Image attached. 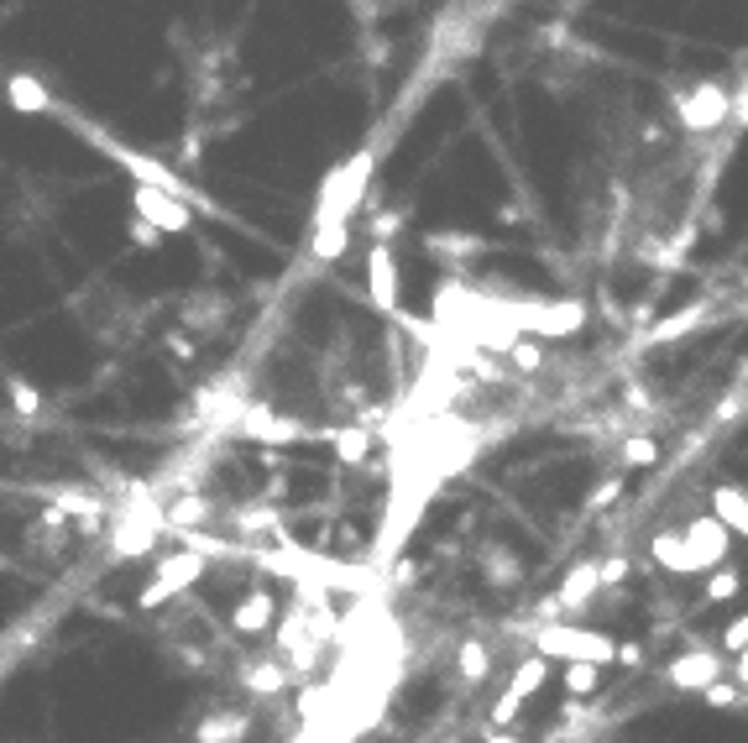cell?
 <instances>
[{
    "mask_svg": "<svg viewBox=\"0 0 748 743\" xmlns=\"http://www.w3.org/2000/svg\"><path fill=\"white\" fill-rule=\"evenodd\" d=\"M550 681V660L545 654H529V660H518L513 665V681H507V692L492 701V728H513L518 712H524V701L539 696V686Z\"/></svg>",
    "mask_w": 748,
    "mask_h": 743,
    "instance_id": "5",
    "label": "cell"
},
{
    "mask_svg": "<svg viewBox=\"0 0 748 743\" xmlns=\"http://www.w3.org/2000/svg\"><path fill=\"white\" fill-rule=\"evenodd\" d=\"M603 587V576H597V560H581V566H571L565 571V581H560V592L550 607H586V597Z\"/></svg>",
    "mask_w": 748,
    "mask_h": 743,
    "instance_id": "15",
    "label": "cell"
},
{
    "mask_svg": "<svg viewBox=\"0 0 748 743\" xmlns=\"http://www.w3.org/2000/svg\"><path fill=\"white\" fill-rule=\"evenodd\" d=\"M686 545H691V555H697L701 576H706L712 566H723L727 555H733V529H727L717 513H701V519L686 524Z\"/></svg>",
    "mask_w": 748,
    "mask_h": 743,
    "instance_id": "9",
    "label": "cell"
},
{
    "mask_svg": "<svg viewBox=\"0 0 748 743\" xmlns=\"http://www.w3.org/2000/svg\"><path fill=\"white\" fill-rule=\"evenodd\" d=\"M639 660H644L639 645H618V654H612V665H639Z\"/></svg>",
    "mask_w": 748,
    "mask_h": 743,
    "instance_id": "35",
    "label": "cell"
},
{
    "mask_svg": "<svg viewBox=\"0 0 748 743\" xmlns=\"http://www.w3.org/2000/svg\"><path fill=\"white\" fill-rule=\"evenodd\" d=\"M456 665L466 681H487V675H492V649L477 645V639H466V645L456 649Z\"/></svg>",
    "mask_w": 748,
    "mask_h": 743,
    "instance_id": "22",
    "label": "cell"
},
{
    "mask_svg": "<svg viewBox=\"0 0 748 743\" xmlns=\"http://www.w3.org/2000/svg\"><path fill=\"white\" fill-rule=\"evenodd\" d=\"M5 398H11V408H16V419H26V425L43 414V393L26 383V378H5Z\"/></svg>",
    "mask_w": 748,
    "mask_h": 743,
    "instance_id": "21",
    "label": "cell"
},
{
    "mask_svg": "<svg viewBox=\"0 0 748 743\" xmlns=\"http://www.w3.org/2000/svg\"><path fill=\"white\" fill-rule=\"evenodd\" d=\"M366 293H372V304L383 314H398L404 283H398V252H393V241H372V252H366Z\"/></svg>",
    "mask_w": 748,
    "mask_h": 743,
    "instance_id": "8",
    "label": "cell"
},
{
    "mask_svg": "<svg viewBox=\"0 0 748 743\" xmlns=\"http://www.w3.org/2000/svg\"><path fill=\"white\" fill-rule=\"evenodd\" d=\"M650 555H654V566H659V571H670V576H701L697 555H691V545H686V529H659V534L650 539Z\"/></svg>",
    "mask_w": 748,
    "mask_h": 743,
    "instance_id": "14",
    "label": "cell"
},
{
    "mask_svg": "<svg viewBox=\"0 0 748 743\" xmlns=\"http://www.w3.org/2000/svg\"><path fill=\"white\" fill-rule=\"evenodd\" d=\"M618 492H623V477H607L597 492H592V508H612L618 503Z\"/></svg>",
    "mask_w": 748,
    "mask_h": 743,
    "instance_id": "32",
    "label": "cell"
},
{
    "mask_svg": "<svg viewBox=\"0 0 748 743\" xmlns=\"http://www.w3.org/2000/svg\"><path fill=\"white\" fill-rule=\"evenodd\" d=\"M727 120H733V126H748V84L738 90V95H733V105H727Z\"/></svg>",
    "mask_w": 748,
    "mask_h": 743,
    "instance_id": "33",
    "label": "cell"
},
{
    "mask_svg": "<svg viewBox=\"0 0 748 743\" xmlns=\"http://www.w3.org/2000/svg\"><path fill=\"white\" fill-rule=\"evenodd\" d=\"M706 707H744V686H727V681H712L706 692H701Z\"/></svg>",
    "mask_w": 748,
    "mask_h": 743,
    "instance_id": "27",
    "label": "cell"
},
{
    "mask_svg": "<svg viewBox=\"0 0 748 743\" xmlns=\"http://www.w3.org/2000/svg\"><path fill=\"white\" fill-rule=\"evenodd\" d=\"M534 649L545 660H592V665H612L618 654V639L603 634V628H576V624H539L534 628Z\"/></svg>",
    "mask_w": 748,
    "mask_h": 743,
    "instance_id": "2",
    "label": "cell"
},
{
    "mask_svg": "<svg viewBox=\"0 0 748 743\" xmlns=\"http://www.w3.org/2000/svg\"><path fill=\"white\" fill-rule=\"evenodd\" d=\"M727 671V654L723 649H686V654H676L670 665H665V681L676 686V692H706L712 681H723Z\"/></svg>",
    "mask_w": 748,
    "mask_h": 743,
    "instance_id": "7",
    "label": "cell"
},
{
    "mask_svg": "<svg viewBox=\"0 0 748 743\" xmlns=\"http://www.w3.org/2000/svg\"><path fill=\"white\" fill-rule=\"evenodd\" d=\"M5 105H11L16 116H58V111H63L37 73H5Z\"/></svg>",
    "mask_w": 748,
    "mask_h": 743,
    "instance_id": "11",
    "label": "cell"
},
{
    "mask_svg": "<svg viewBox=\"0 0 748 743\" xmlns=\"http://www.w3.org/2000/svg\"><path fill=\"white\" fill-rule=\"evenodd\" d=\"M487 743H518V733H513V728H492V733H487Z\"/></svg>",
    "mask_w": 748,
    "mask_h": 743,
    "instance_id": "36",
    "label": "cell"
},
{
    "mask_svg": "<svg viewBox=\"0 0 748 743\" xmlns=\"http://www.w3.org/2000/svg\"><path fill=\"white\" fill-rule=\"evenodd\" d=\"M346 246H351V220H325V225H314L309 252L319 257V263H336V257H346Z\"/></svg>",
    "mask_w": 748,
    "mask_h": 743,
    "instance_id": "18",
    "label": "cell"
},
{
    "mask_svg": "<svg viewBox=\"0 0 748 743\" xmlns=\"http://www.w3.org/2000/svg\"><path fill=\"white\" fill-rule=\"evenodd\" d=\"M126 236L137 241V246H142V252H157V241H163V231H157V225H147V220H126Z\"/></svg>",
    "mask_w": 748,
    "mask_h": 743,
    "instance_id": "28",
    "label": "cell"
},
{
    "mask_svg": "<svg viewBox=\"0 0 748 743\" xmlns=\"http://www.w3.org/2000/svg\"><path fill=\"white\" fill-rule=\"evenodd\" d=\"M236 434H246V440H262V445H289V440H304L309 430H304L299 419H283V414H272V408L252 404V408H242Z\"/></svg>",
    "mask_w": 748,
    "mask_h": 743,
    "instance_id": "10",
    "label": "cell"
},
{
    "mask_svg": "<svg viewBox=\"0 0 748 743\" xmlns=\"http://www.w3.org/2000/svg\"><path fill=\"white\" fill-rule=\"evenodd\" d=\"M278 624V602L267 587H252L236 607H231V634H242V639H257V634H272Z\"/></svg>",
    "mask_w": 748,
    "mask_h": 743,
    "instance_id": "12",
    "label": "cell"
},
{
    "mask_svg": "<svg viewBox=\"0 0 748 743\" xmlns=\"http://www.w3.org/2000/svg\"><path fill=\"white\" fill-rule=\"evenodd\" d=\"M242 686L257 696H278L283 686H289V671L283 665H272V660H257V665H246L242 671Z\"/></svg>",
    "mask_w": 748,
    "mask_h": 743,
    "instance_id": "19",
    "label": "cell"
},
{
    "mask_svg": "<svg viewBox=\"0 0 748 743\" xmlns=\"http://www.w3.org/2000/svg\"><path fill=\"white\" fill-rule=\"evenodd\" d=\"M372 147H362L357 158H346L340 163V194H336V216L340 220H351L357 210H362V199H366V184H372Z\"/></svg>",
    "mask_w": 748,
    "mask_h": 743,
    "instance_id": "13",
    "label": "cell"
},
{
    "mask_svg": "<svg viewBox=\"0 0 748 743\" xmlns=\"http://www.w3.org/2000/svg\"><path fill=\"white\" fill-rule=\"evenodd\" d=\"M69 120L79 126V116H69ZM79 131H84V137H90V142H95L100 152H105V158H116V163H121V169L131 173L137 184H147V189H163V194H178V199L189 205L194 216H199V210H204V216H215V205H210V199H204L199 189H189V184H184V178H178V173H173L168 163H157V158H147V152H137V147L116 142V137H105V131H90V126H79Z\"/></svg>",
    "mask_w": 748,
    "mask_h": 743,
    "instance_id": "1",
    "label": "cell"
},
{
    "mask_svg": "<svg viewBox=\"0 0 748 743\" xmlns=\"http://www.w3.org/2000/svg\"><path fill=\"white\" fill-rule=\"evenodd\" d=\"M597 686H603V665H592V660H571V665H565V696H571V701L592 696Z\"/></svg>",
    "mask_w": 748,
    "mask_h": 743,
    "instance_id": "20",
    "label": "cell"
},
{
    "mask_svg": "<svg viewBox=\"0 0 748 743\" xmlns=\"http://www.w3.org/2000/svg\"><path fill=\"white\" fill-rule=\"evenodd\" d=\"M597 576H603V587H618L628 576V560L623 555H612V560H597Z\"/></svg>",
    "mask_w": 748,
    "mask_h": 743,
    "instance_id": "31",
    "label": "cell"
},
{
    "mask_svg": "<svg viewBox=\"0 0 748 743\" xmlns=\"http://www.w3.org/2000/svg\"><path fill=\"white\" fill-rule=\"evenodd\" d=\"M482 571H487V581H492V587H513V581H518V560H513L507 550H498V545H487V550H482Z\"/></svg>",
    "mask_w": 748,
    "mask_h": 743,
    "instance_id": "24",
    "label": "cell"
},
{
    "mask_svg": "<svg viewBox=\"0 0 748 743\" xmlns=\"http://www.w3.org/2000/svg\"><path fill=\"white\" fill-rule=\"evenodd\" d=\"M727 671H733V686H748V649H738V654H733V665H727Z\"/></svg>",
    "mask_w": 748,
    "mask_h": 743,
    "instance_id": "34",
    "label": "cell"
},
{
    "mask_svg": "<svg viewBox=\"0 0 748 743\" xmlns=\"http://www.w3.org/2000/svg\"><path fill=\"white\" fill-rule=\"evenodd\" d=\"M738 649H748V613H744V618H733V624L723 628V654L733 660Z\"/></svg>",
    "mask_w": 748,
    "mask_h": 743,
    "instance_id": "29",
    "label": "cell"
},
{
    "mask_svg": "<svg viewBox=\"0 0 748 743\" xmlns=\"http://www.w3.org/2000/svg\"><path fill=\"white\" fill-rule=\"evenodd\" d=\"M712 513H717L733 534H744V539H748V492H744V487L717 481V487H712Z\"/></svg>",
    "mask_w": 748,
    "mask_h": 743,
    "instance_id": "16",
    "label": "cell"
},
{
    "mask_svg": "<svg viewBox=\"0 0 748 743\" xmlns=\"http://www.w3.org/2000/svg\"><path fill=\"white\" fill-rule=\"evenodd\" d=\"M131 216L157 225L163 236H189L194 231V210L178 199V194H163V189H147V184H131Z\"/></svg>",
    "mask_w": 748,
    "mask_h": 743,
    "instance_id": "4",
    "label": "cell"
},
{
    "mask_svg": "<svg viewBox=\"0 0 748 743\" xmlns=\"http://www.w3.org/2000/svg\"><path fill=\"white\" fill-rule=\"evenodd\" d=\"M727 105H733V95H727L723 84H717V79H701L686 95H676V116L686 131H717L727 120Z\"/></svg>",
    "mask_w": 748,
    "mask_h": 743,
    "instance_id": "6",
    "label": "cell"
},
{
    "mask_svg": "<svg viewBox=\"0 0 748 743\" xmlns=\"http://www.w3.org/2000/svg\"><path fill=\"white\" fill-rule=\"evenodd\" d=\"M623 466H633V472L659 466V440H650V434H628L623 440Z\"/></svg>",
    "mask_w": 748,
    "mask_h": 743,
    "instance_id": "25",
    "label": "cell"
},
{
    "mask_svg": "<svg viewBox=\"0 0 748 743\" xmlns=\"http://www.w3.org/2000/svg\"><path fill=\"white\" fill-rule=\"evenodd\" d=\"M252 718L246 712H215V718H204L194 728V743H242Z\"/></svg>",
    "mask_w": 748,
    "mask_h": 743,
    "instance_id": "17",
    "label": "cell"
},
{
    "mask_svg": "<svg viewBox=\"0 0 748 743\" xmlns=\"http://www.w3.org/2000/svg\"><path fill=\"white\" fill-rule=\"evenodd\" d=\"M507 361H513V367H524V372H539V346H529V340H513V346H507Z\"/></svg>",
    "mask_w": 748,
    "mask_h": 743,
    "instance_id": "30",
    "label": "cell"
},
{
    "mask_svg": "<svg viewBox=\"0 0 748 743\" xmlns=\"http://www.w3.org/2000/svg\"><path fill=\"white\" fill-rule=\"evenodd\" d=\"M204 566H210V560H204L199 550H184V545H178L173 555H163V560H157V571H152V587H142L137 607H147V613H152V607H163L168 597L189 592L194 581L204 576Z\"/></svg>",
    "mask_w": 748,
    "mask_h": 743,
    "instance_id": "3",
    "label": "cell"
},
{
    "mask_svg": "<svg viewBox=\"0 0 748 743\" xmlns=\"http://www.w3.org/2000/svg\"><path fill=\"white\" fill-rule=\"evenodd\" d=\"M330 445H336V456L346 461V466H362L366 451H372V434L366 430H336L330 434Z\"/></svg>",
    "mask_w": 748,
    "mask_h": 743,
    "instance_id": "23",
    "label": "cell"
},
{
    "mask_svg": "<svg viewBox=\"0 0 748 743\" xmlns=\"http://www.w3.org/2000/svg\"><path fill=\"white\" fill-rule=\"evenodd\" d=\"M738 592H744V576L733 571L727 560H723V566H712V571H706V597H712V602H733Z\"/></svg>",
    "mask_w": 748,
    "mask_h": 743,
    "instance_id": "26",
    "label": "cell"
}]
</instances>
